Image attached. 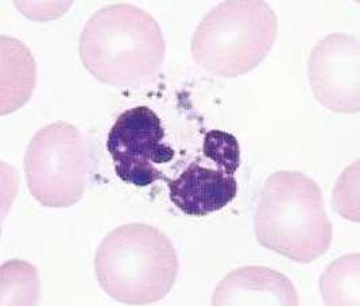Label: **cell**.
I'll list each match as a JSON object with an SVG mask.
<instances>
[{
  "label": "cell",
  "instance_id": "8",
  "mask_svg": "<svg viewBox=\"0 0 360 306\" xmlns=\"http://www.w3.org/2000/svg\"><path fill=\"white\" fill-rule=\"evenodd\" d=\"M169 197L188 216L202 217L221 210L235 200L238 182L220 169L202 165L200 158L192 162L180 177L167 178Z\"/></svg>",
  "mask_w": 360,
  "mask_h": 306
},
{
  "label": "cell",
  "instance_id": "10",
  "mask_svg": "<svg viewBox=\"0 0 360 306\" xmlns=\"http://www.w3.org/2000/svg\"><path fill=\"white\" fill-rule=\"evenodd\" d=\"M37 65L29 48L1 35V115L15 113L33 95Z\"/></svg>",
  "mask_w": 360,
  "mask_h": 306
},
{
  "label": "cell",
  "instance_id": "2",
  "mask_svg": "<svg viewBox=\"0 0 360 306\" xmlns=\"http://www.w3.org/2000/svg\"><path fill=\"white\" fill-rule=\"evenodd\" d=\"M254 229L262 247L302 264L327 254L333 238L320 186L297 170H279L267 178Z\"/></svg>",
  "mask_w": 360,
  "mask_h": 306
},
{
  "label": "cell",
  "instance_id": "4",
  "mask_svg": "<svg viewBox=\"0 0 360 306\" xmlns=\"http://www.w3.org/2000/svg\"><path fill=\"white\" fill-rule=\"evenodd\" d=\"M277 34L278 18L266 1H224L200 22L191 51L213 76L239 77L269 56Z\"/></svg>",
  "mask_w": 360,
  "mask_h": 306
},
{
  "label": "cell",
  "instance_id": "7",
  "mask_svg": "<svg viewBox=\"0 0 360 306\" xmlns=\"http://www.w3.org/2000/svg\"><path fill=\"white\" fill-rule=\"evenodd\" d=\"M308 77L323 107L336 113H359L358 37L338 32L319 41L309 58Z\"/></svg>",
  "mask_w": 360,
  "mask_h": 306
},
{
  "label": "cell",
  "instance_id": "3",
  "mask_svg": "<svg viewBox=\"0 0 360 306\" xmlns=\"http://www.w3.org/2000/svg\"><path fill=\"white\" fill-rule=\"evenodd\" d=\"M179 267V255L169 236L155 227L139 223L112 229L95 255L100 288L127 305L164 300L176 282Z\"/></svg>",
  "mask_w": 360,
  "mask_h": 306
},
{
  "label": "cell",
  "instance_id": "11",
  "mask_svg": "<svg viewBox=\"0 0 360 306\" xmlns=\"http://www.w3.org/2000/svg\"><path fill=\"white\" fill-rule=\"evenodd\" d=\"M320 291L326 305H359V253L329 264L320 278Z\"/></svg>",
  "mask_w": 360,
  "mask_h": 306
},
{
  "label": "cell",
  "instance_id": "1",
  "mask_svg": "<svg viewBox=\"0 0 360 306\" xmlns=\"http://www.w3.org/2000/svg\"><path fill=\"white\" fill-rule=\"evenodd\" d=\"M84 68L101 84L139 87L164 65L166 44L158 22L141 7L110 4L88 19L80 37Z\"/></svg>",
  "mask_w": 360,
  "mask_h": 306
},
{
  "label": "cell",
  "instance_id": "6",
  "mask_svg": "<svg viewBox=\"0 0 360 306\" xmlns=\"http://www.w3.org/2000/svg\"><path fill=\"white\" fill-rule=\"evenodd\" d=\"M165 135L162 120L146 106L120 113L107 139L116 176L139 188L148 186L157 179L167 181L155 167L174 157V150L164 144Z\"/></svg>",
  "mask_w": 360,
  "mask_h": 306
},
{
  "label": "cell",
  "instance_id": "12",
  "mask_svg": "<svg viewBox=\"0 0 360 306\" xmlns=\"http://www.w3.org/2000/svg\"><path fill=\"white\" fill-rule=\"evenodd\" d=\"M39 293V278L33 264L10 260L1 266V305H35Z\"/></svg>",
  "mask_w": 360,
  "mask_h": 306
},
{
  "label": "cell",
  "instance_id": "5",
  "mask_svg": "<svg viewBox=\"0 0 360 306\" xmlns=\"http://www.w3.org/2000/svg\"><path fill=\"white\" fill-rule=\"evenodd\" d=\"M23 165L29 191L41 205L69 208L86 189L91 150L80 129L56 122L35 132Z\"/></svg>",
  "mask_w": 360,
  "mask_h": 306
},
{
  "label": "cell",
  "instance_id": "9",
  "mask_svg": "<svg viewBox=\"0 0 360 306\" xmlns=\"http://www.w3.org/2000/svg\"><path fill=\"white\" fill-rule=\"evenodd\" d=\"M293 282L277 270L246 266L231 272L213 291L212 305H298Z\"/></svg>",
  "mask_w": 360,
  "mask_h": 306
},
{
  "label": "cell",
  "instance_id": "13",
  "mask_svg": "<svg viewBox=\"0 0 360 306\" xmlns=\"http://www.w3.org/2000/svg\"><path fill=\"white\" fill-rule=\"evenodd\" d=\"M202 154L214 163L216 169L223 170L232 177L240 166V147L238 139L221 129H212L205 134Z\"/></svg>",
  "mask_w": 360,
  "mask_h": 306
}]
</instances>
